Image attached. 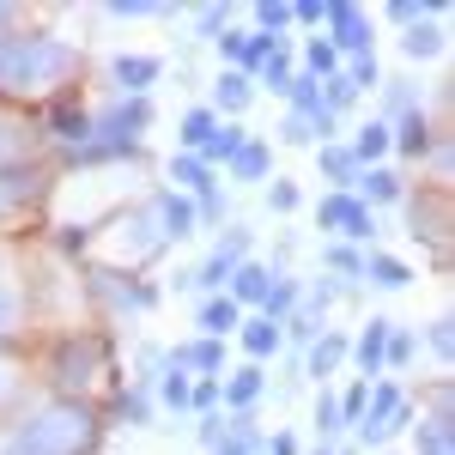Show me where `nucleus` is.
Instances as JSON below:
<instances>
[{
  "mask_svg": "<svg viewBox=\"0 0 455 455\" xmlns=\"http://www.w3.org/2000/svg\"><path fill=\"white\" fill-rule=\"evenodd\" d=\"M352 104H358V92L347 85V73H328V79H322V109L340 116V109H352Z\"/></svg>",
  "mask_w": 455,
  "mask_h": 455,
  "instance_id": "obj_45",
  "label": "nucleus"
},
{
  "mask_svg": "<svg viewBox=\"0 0 455 455\" xmlns=\"http://www.w3.org/2000/svg\"><path fill=\"white\" fill-rule=\"evenodd\" d=\"M352 195H358L364 207H388V201H401V176L388 171V164H371V171H358Z\"/></svg>",
  "mask_w": 455,
  "mask_h": 455,
  "instance_id": "obj_20",
  "label": "nucleus"
},
{
  "mask_svg": "<svg viewBox=\"0 0 455 455\" xmlns=\"http://www.w3.org/2000/svg\"><path fill=\"white\" fill-rule=\"evenodd\" d=\"M92 298L109 315H152L158 310V291L146 280H134V274H116V267H92Z\"/></svg>",
  "mask_w": 455,
  "mask_h": 455,
  "instance_id": "obj_9",
  "label": "nucleus"
},
{
  "mask_svg": "<svg viewBox=\"0 0 455 455\" xmlns=\"http://www.w3.org/2000/svg\"><path fill=\"white\" fill-rule=\"evenodd\" d=\"M347 358H352V340H347V334H334V328H322V334L310 340V377H334Z\"/></svg>",
  "mask_w": 455,
  "mask_h": 455,
  "instance_id": "obj_23",
  "label": "nucleus"
},
{
  "mask_svg": "<svg viewBox=\"0 0 455 455\" xmlns=\"http://www.w3.org/2000/svg\"><path fill=\"white\" fill-rule=\"evenodd\" d=\"M171 364H176V371H201V377H219V371H225V340H207V334H195V340H176V347H171Z\"/></svg>",
  "mask_w": 455,
  "mask_h": 455,
  "instance_id": "obj_15",
  "label": "nucleus"
},
{
  "mask_svg": "<svg viewBox=\"0 0 455 455\" xmlns=\"http://www.w3.org/2000/svg\"><path fill=\"white\" fill-rule=\"evenodd\" d=\"M364 395H371V383H352L347 395H340V419L358 425V413H364Z\"/></svg>",
  "mask_w": 455,
  "mask_h": 455,
  "instance_id": "obj_51",
  "label": "nucleus"
},
{
  "mask_svg": "<svg viewBox=\"0 0 455 455\" xmlns=\"http://www.w3.org/2000/svg\"><path fill=\"white\" fill-rule=\"evenodd\" d=\"M388 328H395V322H388V315H371V322H364V334H358V340H352V358H358V371H364V383H371V377H383Z\"/></svg>",
  "mask_w": 455,
  "mask_h": 455,
  "instance_id": "obj_17",
  "label": "nucleus"
},
{
  "mask_svg": "<svg viewBox=\"0 0 455 455\" xmlns=\"http://www.w3.org/2000/svg\"><path fill=\"white\" fill-rule=\"evenodd\" d=\"M19 31V6H0V43Z\"/></svg>",
  "mask_w": 455,
  "mask_h": 455,
  "instance_id": "obj_55",
  "label": "nucleus"
},
{
  "mask_svg": "<svg viewBox=\"0 0 455 455\" xmlns=\"http://www.w3.org/2000/svg\"><path fill=\"white\" fill-rule=\"evenodd\" d=\"M188 407L195 413H219V377H201V383L188 388Z\"/></svg>",
  "mask_w": 455,
  "mask_h": 455,
  "instance_id": "obj_48",
  "label": "nucleus"
},
{
  "mask_svg": "<svg viewBox=\"0 0 455 455\" xmlns=\"http://www.w3.org/2000/svg\"><path fill=\"white\" fill-rule=\"evenodd\" d=\"M340 431H347V419H340V395H334V388H322V395H315V437H322V443H334Z\"/></svg>",
  "mask_w": 455,
  "mask_h": 455,
  "instance_id": "obj_36",
  "label": "nucleus"
},
{
  "mask_svg": "<svg viewBox=\"0 0 455 455\" xmlns=\"http://www.w3.org/2000/svg\"><path fill=\"white\" fill-rule=\"evenodd\" d=\"M298 298H304V285L291 280V274H274V291H267V304H261V315H267V322H285V315L298 310Z\"/></svg>",
  "mask_w": 455,
  "mask_h": 455,
  "instance_id": "obj_33",
  "label": "nucleus"
},
{
  "mask_svg": "<svg viewBox=\"0 0 455 455\" xmlns=\"http://www.w3.org/2000/svg\"><path fill=\"white\" fill-rule=\"evenodd\" d=\"M243 140H249V134L237 128V122H219V128L207 134V146H201L195 158H201V164H231V152H237Z\"/></svg>",
  "mask_w": 455,
  "mask_h": 455,
  "instance_id": "obj_31",
  "label": "nucleus"
},
{
  "mask_svg": "<svg viewBox=\"0 0 455 455\" xmlns=\"http://www.w3.org/2000/svg\"><path fill=\"white\" fill-rule=\"evenodd\" d=\"M425 340H431V352H437V364H443V371H450V347H455V334H450V315H437V322H431V334H425Z\"/></svg>",
  "mask_w": 455,
  "mask_h": 455,
  "instance_id": "obj_49",
  "label": "nucleus"
},
{
  "mask_svg": "<svg viewBox=\"0 0 455 455\" xmlns=\"http://www.w3.org/2000/svg\"><path fill=\"white\" fill-rule=\"evenodd\" d=\"M243 261H249V231H243V225H231V231H225V237L207 249V261H201V267H188V274H182L176 285H188V291H207V298H219V291L231 285V274H237Z\"/></svg>",
  "mask_w": 455,
  "mask_h": 455,
  "instance_id": "obj_6",
  "label": "nucleus"
},
{
  "mask_svg": "<svg viewBox=\"0 0 455 455\" xmlns=\"http://www.w3.org/2000/svg\"><path fill=\"white\" fill-rule=\"evenodd\" d=\"M315 225H322L334 243H371V231H377L371 207H364L352 188H328V195L315 201Z\"/></svg>",
  "mask_w": 455,
  "mask_h": 455,
  "instance_id": "obj_7",
  "label": "nucleus"
},
{
  "mask_svg": "<svg viewBox=\"0 0 455 455\" xmlns=\"http://www.w3.org/2000/svg\"><path fill=\"white\" fill-rule=\"evenodd\" d=\"M116 413L128 425H146L152 419V383H134V377H128V388L116 395Z\"/></svg>",
  "mask_w": 455,
  "mask_h": 455,
  "instance_id": "obj_34",
  "label": "nucleus"
},
{
  "mask_svg": "<svg viewBox=\"0 0 455 455\" xmlns=\"http://www.w3.org/2000/svg\"><path fill=\"white\" fill-rule=\"evenodd\" d=\"M347 85L352 92H358V98H364V92H377V85H383V68H377V55H358V61H347Z\"/></svg>",
  "mask_w": 455,
  "mask_h": 455,
  "instance_id": "obj_41",
  "label": "nucleus"
},
{
  "mask_svg": "<svg viewBox=\"0 0 455 455\" xmlns=\"http://www.w3.org/2000/svg\"><path fill=\"white\" fill-rule=\"evenodd\" d=\"M237 328H243V310H237L225 291L201 304V334H207V340H225V334H237Z\"/></svg>",
  "mask_w": 455,
  "mask_h": 455,
  "instance_id": "obj_25",
  "label": "nucleus"
},
{
  "mask_svg": "<svg viewBox=\"0 0 455 455\" xmlns=\"http://www.w3.org/2000/svg\"><path fill=\"white\" fill-rule=\"evenodd\" d=\"M419 437V455H455V425H450V383L431 388V413L413 425Z\"/></svg>",
  "mask_w": 455,
  "mask_h": 455,
  "instance_id": "obj_12",
  "label": "nucleus"
},
{
  "mask_svg": "<svg viewBox=\"0 0 455 455\" xmlns=\"http://www.w3.org/2000/svg\"><path fill=\"white\" fill-rule=\"evenodd\" d=\"M383 104H388V128H395V122H407V116H419V92H413V85H407V79H388L383 85Z\"/></svg>",
  "mask_w": 455,
  "mask_h": 455,
  "instance_id": "obj_35",
  "label": "nucleus"
},
{
  "mask_svg": "<svg viewBox=\"0 0 455 455\" xmlns=\"http://www.w3.org/2000/svg\"><path fill=\"white\" fill-rule=\"evenodd\" d=\"M237 340H243V352H249V364H261V358H274V352L285 347L280 322H267V315H249L243 328H237Z\"/></svg>",
  "mask_w": 455,
  "mask_h": 455,
  "instance_id": "obj_21",
  "label": "nucleus"
},
{
  "mask_svg": "<svg viewBox=\"0 0 455 455\" xmlns=\"http://www.w3.org/2000/svg\"><path fill=\"white\" fill-rule=\"evenodd\" d=\"M249 12H255V25H261V36H280L285 25H291V6H285V0H255Z\"/></svg>",
  "mask_w": 455,
  "mask_h": 455,
  "instance_id": "obj_43",
  "label": "nucleus"
},
{
  "mask_svg": "<svg viewBox=\"0 0 455 455\" xmlns=\"http://www.w3.org/2000/svg\"><path fill=\"white\" fill-rule=\"evenodd\" d=\"M98 443H104V419L68 395L19 413L0 431V455H98Z\"/></svg>",
  "mask_w": 455,
  "mask_h": 455,
  "instance_id": "obj_2",
  "label": "nucleus"
},
{
  "mask_svg": "<svg viewBox=\"0 0 455 455\" xmlns=\"http://www.w3.org/2000/svg\"><path fill=\"white\" fill-rule=\"evenodd\" d=\"M328 49L334 55H347V61H358V55H371V12L364 6H352V0H328Z\"/></svg>",
  "mask_w": 455,
  "mask_h": 455,
  "instance_id": "obj_10",
  "label": "nucleus"
},
{
  "mask_svg": "<svg viewBox=\"0 0 455 455\" xmlns=\"http://www.w3.org/2000/svg\"><path fill=\"white\" fill-rule=\"evenodd\" d=\"M212 128H219V116H212V109H188V116H182V128H176V140H182V152H201Z\"/></svg>",
  "mask_w": 455,
  "mask_h": 455,
  "instance_id": "obj_38",
  "label": "nucleus"
},
{
  "mask_svg": "<svg viewBox=\"0 0 455 455\" xmlns=\"http://www.w3.org/2000/svg\"><path fill=\"white\" fill-rule=\"evenodd\" d=\"M364 280L371 285H383V291H401V285H413V267L401 261V255H364Z\"/></svg>",
  "mask_w": 455,
  "mask_h": 455,
  "instance_id": "obj_27",
  "label": "nucleus"
},
{
  "mask_svg": "<svg viewBox=\"0 0 455 455\" xmlns=\"http://www.w3.org/2000/svg\"><path fill=\"white\" fill-rule=\"evenodd\" d=\"M43 128H49L61 146H73V152H79V146L92 140V104H79V92H61L55 104L43 109Z\"/></svg>",
  "mask_w": 455,
  "mask_h": 455,
  "instance_id": "obj_11",
  "label": "nucleus"
},
{
  "mask_svg": "<svg viewBox=\"0 0 455 455\" xmlns=\"http://www.w3.org/2000/svg\"><path fill=\"white\" fill-rule=\"evenodd\" d=\"M164 358H171V352H164ZM152 388H158V401H164V407H176V413H188V388H195V383H188V371H176V364H164V377H158Z\"/></svg>",
  "mask_w": 455,
  "mask_h": 455,
  "instance_id": "obj_37",
  "label": "nucleus"
},
{
  "mask_svg": "<svg viewBox=\"0 0 455 455\" xmlns=\"http://www.w3.org/2000/svg\"><path fill=\"white\" fill-rule=\"evenodd\" d=\"M152 128V98H109L104 109H92V140L73 152V164H109L140 152V134Z\"/></svg>",
  "mask_w": 455,
  "mask_h": 455,
  "instance_id": "obj_4",
  "label": "nucleus"
},
{
  "mask_svg": "<svg viewBox=\"0 0 455 455\" xmlns=\"http://www.w3.org/2000/svg\"><path fill=\"white\" fill-rule=\"evenodd\" d=\"M407 419H413V401H407L395 383H371L364 413H358V443H364V450H371V443H388Z\"/></svg>",
  "mask_w": 455,
  "mask_h": 455,
  "instance_id": "obj_8",
  "label": "nucleus"
},
{
  "mask_svg": "<svg viewBox=\"0 0 455 455\" xmlns=\"http://www.w3.org/2000/svg\"><path fill=\"white\" fill-rule=\"evenodd\" d=\"M388 146H395L388 122H383V116H371V122H364V128L347 140V152H352V164H358V171H371L377 158H388Z\"/></svg>",
  "mask_w": 455,
  "mask_h": 455,
  "instance_id": "obj_19",
  "label": "nucleus"
},
{
  "mask_svg": "<svg viewBox=\"0 0 455 455\" xmlns=\"http://www.w3.org/2000/svg\"><path fill=\"white\" fill-rule=\"evenodd\" d=\"M261 85H274V92L285 98V85H291V43H280V49L261 61Z\"/></svg>",
  "mask_w": 455,
  "mask_h": 455,
  "instance_id": "obj_42",
  "label": "nucleus"
},
{
  "mask_svg": "<svg viewBox=\"0 0 455 455\" xmlns=\"http://www.w3.org/2000/svg\"><path fill=\"white\" fill-rule=\"evenodd\" d=\"M315 171L328 176L334 188H352V182H358V164H352L347 140H328V146H315Z\"/></svg>",
  "mask_w": 455,
  "mask_h": 455,
  "instance_id": "obj_26",
  "label": "nucleus"
},
{
  "mask_svg": "<svg viewBox=\"0 0 455 455\" xmlns=\"http://www.w3.org/2000/svg\"><path fill=\"white\" fill-rule=\"evenodd\" d=\"M171 182H176V195H207V188H219V176H212V164H201L195 152H176L171 158Z\"/></svg>",
  "mask_w": 455,
  "mask_h": 455,
  "instance_id": "obj_22",
  "label": "nucleus"
},
{
  "mask_svg": "<svg viewBox=\"0 0 455 455\" xmlns=\"http://www.w3.org/2000/svg\"><path fill=\"white\" fill-rule=\"evenodd\" d=\"M195 25H201V36L231 31V6H195Z\"/></svg>",
  "mask_w": 455,
  "mask_h": 455,
  "instance_id": "obj_47",
  "label": "nucleus"
},
{
  "mask_svg": "<svg viewBox=\"0 0 455 455\" xmlns=\"http://www.w3.org/2000/svg\"><path fill=\"white\" fill-rule=\"evenodd\" d=\"M104 377H116L104 334H68V340H55V352H49V383L61 388L68 401H79L73 388H98Z\"/></svg>",
  "mask_w": 455,
  "mask_h": 455,
  "instance_id": "obj_5",
  "label": "nucleus"
},
{
  "mask_svg": "<svg viewBox=\"0 0 455 455\" xmlns=\"http://www.w3.org/2000/svg\"><path fill=\"white\" fill-rule=\"evenodd\" d=\"M219 437H225V413H201V443H219Z\"/></svg>",
  "mask_w": 455,
  "mask_h": 455,
  "instance_id": "obj_53",
  "label": "nucleus"
},
{
  "mask_svg": "<svg viewBox=\"0 0 455 455\" xmlns=\"http://www.w3.org/2000/svg\"><path fill=\"white\" fill-rule=\"evenodd\" d=\"M104 12L109 19H164L171 6H164V0H109Z\"/></svg>",
  "mask_w": 455,
  "mask_h": 455,
  "instance_id": "obj_46",
  "label": "nucleus"
},
{
  "mask_svg": "<svg viewBox=\"0 0 455 455\" xmlns=\"http://www.w3.org/2000/svg\"><path fill=\"white\" fill-rule=\"evenodd\" d=\"M291 19H298V25H322V19H328V0H298Z\"/></svg>",
  "mask_w": 455,
  "mask_h": 455,
  "instance_id": "obj_52",
  "label": "nucleus"
},
{
  "mask_svg": "<svg viewBox=\"0 0 455 455\" xmlns=\"http://www.w3.org/2000/svg\"><path fill=\"white\" fill-rule=\"evenodd\" d=\"M195 231V201L188 195H176V188H152L140 207L116 212L104 231V267L116 274H134L140 261L152 255H164L171 243H182Z\"/></svg>",
  "mask_w": 455,
  "mask_h": 455,
  "instance_id": "obj_1",
  "label": "nucleus"
},
{
  "mask_svg": "<svg viewBox=\"0 0 455 455\" xmlns=\"http://www.w3.org/2000/svg\"><path fill=\"white\" fill-rule=\"evenodd\" d=\"M322 267H328V280H364V249L358 243H328L322 249Z\"/></svg>",
  "mask_w": 455,
  "mask_h": 455,
  "instance_id": "obj_30",
  "label": "nucleus"
},
{
  "mask_svg": "<svg viewBox=\"0 0 455 455\" xmlns=\"http://www.w3.org/2000/svg\"><path fill=\"white\" fill-rule=\"evenodd\" d=\"M267 291H274V267H261V261H243V267L231 274V285H225V298H231L237 310H261Z\"/></svg>",
  "mask_w": 455,
  "mask_h": 455,
  "instance_id": "obj_14",
  "label": "nucleus"
},
{
  "mask_svg": "<svg viewBox=\"0 0 455 455\" xmlns=\"http://www.w3.org/2000/svg\"><path fill=\"white\" fill-rule=\"evenodd\" d=\"M413 352H419V340H413L407 328H388V352H383V371H407V364H413Z\"/></svg>",
  "mask_w": 455,
  "mask_h": 455,
  "instance_id": "obj_44",
  "label": "nucleus"
},
{
  "mask_svg": "<svg viewBox=\"0 0 455 455\" xmlns=\"http://www.w3.org/2000/svg\"><path fill=\"white\" fill-rule=\"evenodd\" d=\"M261 450H267V455H298V437H291V431H280V437H267Z\"/></svg>",
  "mask_w": 455,
  "mask_h": 455,
  "instance_id": "obj_54",
  "label": "nucleus"
},
{
  "mask_svg": "<svg viewBox=\"0 0 455 455\" xmlns=\"http://www.w3.org/2000/svg\"><path fill=\"white\" fill-rule=\"evenodd\" d=\"M249 98H255V79H249V73H219V79H212V104L225 109V116H243L249 109Z\"/></svg>",
  "mask_w": 455,
  "mask_h": 455,
  "instance_id": "obj_24",
  "label": "nucleus"
},
{
  "mask_svg": "<svg viewBox=\"0 0 455 455\" xmlns=\"http://www.w3.org/2000/svg\"><path fill=\"white\" fill-rule=\"evenodd\" d=\"M85 55L49 31H12L0 43V98H61Z\"/></svg>",
  "mask_w": 455,
  "mask_h": 455,
  "instance_id": "obj_3",
  "label": "nucleus"
},
{
  "mask_svg": "<svg viewBox=\"0 0 455 455\" xmlns=\"http://www.w3.org/2000/svg\"><path fill=\"white\" fill-rule=\"evenodd\" d=\"M267 164H274L267 140H243L237 152H231V164H225V171L237 176V182H261V176H267Z\"/></svg>",
  "mask_w": 455,
  "mask_h": 455,
  "instance_id": "obj_28",
  "label": "nucleus"
},
{
  "mask_svg": "<svg viewBox=\"0 0 455 455\" xmlns=\"http://www.w3.org/2000/svg\"><path fill=\"white\" fill-rule=\"evenodd\" d=\"M109 79H116V98H146L164 79V61L158 55H116L109 61Z\"/></svg>",
  "mask_w": 455,
  "mask_h": 455,
  "instance_id": "obj_13",
  "label": "nucleus"
},
{
  "mask_svg": "<svg viewBox=\"0 0 455 455\" xmlns=\"http://www.w3.org/2000/svg\"><path fill=\"white\" fill-rule=\"evenodd\" d=\"M401 49H407V61H431V55H443V19L413 25V31L401 36Z\"/></svg>",
  "mask_w": 455,
  "mask_h": 455,
  "instance_id": "obj_32",
  "label": "nucleus"
},
{
  "mask_svg": "<svg viewBox=\"0 0 455 455\" xmlns=\"http://www.w3.org/2000/svg\"><path fill=\"white\" fill-rule=\"evenodd\" d=\"M19 322H25V285L0 280V334H12Z\"/></svg>",
  "mask_w": 455,
  "mask_h": 455,
  "instance_id": "obj_40",
  "label": "nucleus"
},
{
  "mask_svg": "<svg viewBox=\"0 0 455 455\" xmlns=\"http://www.w3.org/2000/svg\"><path fill=\"white\" fill-rule=\"evenodd\" d=\"M43 188H49V171H0V212H19L25 201H43Z\"/></svg>",
  "mask_w": 455,
  "mask_h": 455,
  "instance_id": "obj_18",
  "label": "nucleus"
},
{
  "mask_svg": "<svg viewBox=\"0 0 455 455\" xmlns=\"http://www.w3.org/2000/svg\"><path fill=\"white\" fill-rule=\"evenodd\" d=\"M298 201H304L298 182H274V188H267V207H274V212H298Z\"/></svg>",
  "mask_w": 455,
  "mask_h": 455,
  "instance_id": "obj_50",
  "label": "nucleus"
},
{
  "mask_svg": "<svg viewBox=\"0 0 455 455\" xmlns=\"http://www.w3.org/2000/svg\"><path fill=\"white\" fill-rule=\"evenodd\" d=\"M388 134H395V146H401L407 158H425V152L437 146V134H431V122H425V109H419V116H407V122H395Z\"/></svg>",
  "mask_w": 455,
  "mask_h": 455,
  "instance_id": "obj_29",
  "label": "nucleus"
},
{
  "mask_svg": "<svg viewBox=\"0 0 455 455\" xmlns=\"http://www.w3.org/2000/svg\"><path fill=\"white\" fill-rule=\"evenodd\" d=\"M304 73H310V79H328V73H340V55L328 49V36H310V43H304Z\"/></svg>",
  "mask_w": 455,
  "mask_h": 455,
  "instance_id": "obj_39",
  "label": "nucleus"
},
{
  "mask_svg": "<svg viewBox=\"0 0 455 455\" xmlns=\"http://www.w3.org/2000/svg\"><path fill=\"white\" fill-rule=\"evenodd\" d=\"M261 388H267L261 364H243V371H231V377L219 383V407H225V413H249V407L261 401Z\"/></svg>",
  "mask_w": 455,
  "mask_h": 455,
  "instance_id": "obj_16",
  "label": "nucleus"
}]
</instances>
